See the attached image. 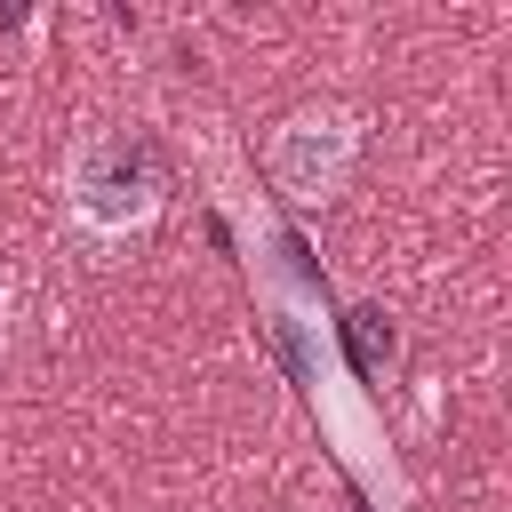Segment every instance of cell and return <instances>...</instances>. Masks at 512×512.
Masks as SVG:
<instances>
[{
  "label": "cell",
  "mask_w": 512,
  "mask_h": 512,
  "mask_svg": "<svg viewBox=\"0 0 512 512\" xmlns=\"http://www.w3.org/2000/svg\"><path fill=\"white\" fill-rule=\"evenodd\" d=\"M168 176L136 128H80L64 152V224L88 248H128L160 224Z\"/></svg>",
  "instance_id": "6da1fadb"
},
{
  "label": "cell",
  "mask_w": 512,
  "mask_h": 512,
  "mask_svg": "<svg viewBox=\"0 0 512 512\" xmlns=\"http://www.w3.org/2000/svg\"><path fill=\"white\" fill-rule=\"evenodd\" d=\"M360 168V112L352 104H296L264 136V176L296 208H328Z\"/></svg>",
  "instance_id": "7a4b0ae2"
}]
</instances>
